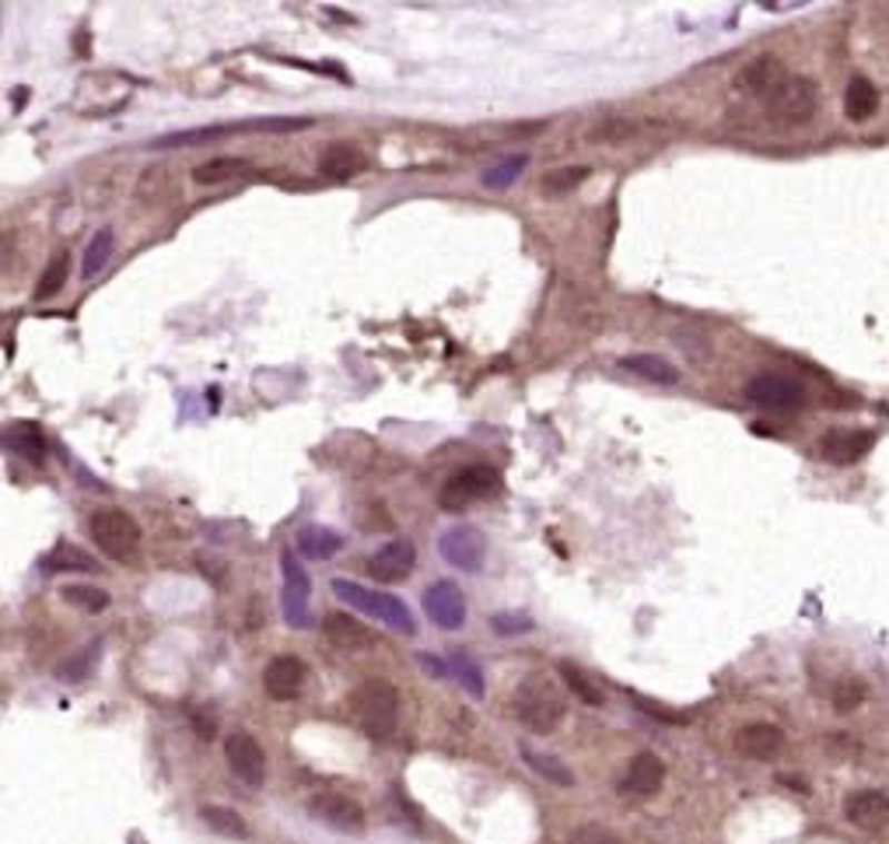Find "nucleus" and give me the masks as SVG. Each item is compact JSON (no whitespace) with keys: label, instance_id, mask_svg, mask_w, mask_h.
Listing matches in <instances>:
<instances>
[{"label":"nucleus","instance_id":"f257e3e1","mask_svg":"<svg viewBox=\"0 0 889 844\" xmlns=\"http://www.w3.org/2000/svg\"><path fill=\"white\" fill-rule=\"evenodd\" d=\"M350 715L368 739H389L399 726V694L389 680H365L350 694Z\"/></svg>","mask_w":889,"mask_h":844},{"label":"nucleus","instance_id":"f03ea898","mask_svg":"<svg viewBox=\"0 0 889 844\" xmlns=\"http://www.w3.org/2000/svg\"><path fill=\"white\" fill-rule=\"evenodd\" d=\"M333 596L354 607L357 614H368L375 620H382L386 627H393L396 635H417V624L411 617V607L399 599V596H389V592H375V589H365L350 582V578H333Z\"/></svg>","mask_w":889,"mask_h":844},{"label":"nucleus","instance_id":"7ed1b4c3","mask_svg":"<svg viewBox=\"0 0 889 844\" xmlns=\"http://www.w3.org/2000/svg\"><path fill=\"white\" fill-rule=\"evenodd\" d=\"M515 711H518V718L525 722L529 729L546 736V733H554L561 722H564L567 705H564L561 690L550 684L546 677H529L515 690Z\"/></svg>","mask_w":889,"mask_h":844},{"label":"nucleus","instance_id":"20e7f679","mask_svg":"<svg viewBox=\"0 0 889 844\" xmlns=\"http://www.w3.org/2000/svg\"><path fill=\"white\" fill-rule=\"evenodd\" d=\"M88 533L109 561L127 565L140 550V526L124 509H99L88 519Z\"/></svg>","mask_w":889,"mask_h":844},{"label":"nucleus","instance_id":"39448f33","mask_svg":"<svg viewBox=\"0 0 889 844\" xmlns=\"http://www.w3.org/2000/svg\"><path fill=\"white\" fill-rule=\"evenodd\" d=\"M763 106L781 127H806L820 109V85L802 75H788V81Z\"/></svg>","mask_w":889,"mask_h":844},{"label":"nucleus","instance_id":"423d86ee","mask_svg":"<svg viewBox=\"0 0 889 844\" xmlns=\"http://www.w3.org/2000/svg\"><path fill=\"white\" fill-rule=\"evenodd\" d=\"M501 488V473L494 467H484V463H476V467H466L460 473H452L442 491H438V504L445 512H466L473 501H484L491 494H497Z\"/></svg>","mask_w":889,"mask_h":844},{"label":"nucleus","instance_id":"0eeeda50","mask_svg":"<svg viewBox=\"0 0 889 844\" xmlns=\"http://www.w3.org/2000/svg\"><path fill=\"white\" fill-rule=\"evenodd\" d=\"M747 400L760 410H774V414H791V410L806 406V385L781 372H760L747 382Z\"/></svg>","mask_w":889,"mask_h":844},{"label":"nucleus","instance_id":"6e6552de","mask_svg":"<svg viewBox=\"0 0 889 844\" xmlns=\"http://www.w3.org/2000/svg\"><path fill=\"white\" fill-rule=\"evenodd\" d=\"M280 571H284V596H280L284 620L292 627H312V582L305 568L298 565L295 550L280 553Z\"/></svg>","mask_w":889,"mask_h":844},{"label":"nucleus","instance_id":"1a4fd4ad","mask_svg":"<svg viewBox=\"0 0 889 844\" xmlns=\"http://www.w3.org/2000/svg\"><path fill=\"white\" fill-rule=\"evenodd\" d=\"M438 550H442V558L452 565V568H460V571H480L487 561V540L484 533H480L476 526H452L442 533L438 540Z\"/></svg>","mask_w":889,"mask_h":844},{"label":"nucleus","instance_id":"9d476101","mask_svg":"<svg viewBox=\"0 0 889 844\" xmlns=\"http://www.w3.org/2000/svg\"><path fill=\"white\" fill-rule=\"evenodd\" d=\"M308 813L323 820V824L344 831V834H362L368 824L362 803L350 799V795H344V792H316L308 799Z\"/></svg>","mask_w":889,"mask_h":844},{"label":"nucleus","instance_id":"9b49d317","mask_svg":"<svg viewBox=\"0 0 889 844\" xmlns=\"http://www.w3.org/2000/svg\"><path fill=\"white\" fill-rule=\"evenodd\" d=\"M225 760H228V771L246 782L249 788H259L267 782V754H263V746L256 743V736L249 733H231L225 739Z\"/></svg>","mask_w":889,"mask_h":844},{"label":"nucleus","instance_id":"f8f14e48","mask_svg":"<svg viewBox=\"0 0 889 844\" xmlns=\"http://www.w3.org/2000/svg\"><path fill=\"white\" fill-rule=\"evenodd\" d=\"M414 568H417V547H414V540H403V537L382 543L368 558V571L382 586L406 582V578L414 575Z\"/></svg>","mask_w":889,"mask_h":844},{"label":"nucleus","instance_id":"ddd939ff","mask_svg":"<svg viewBox=\"0 0 889 844\" xmlns=\"http://www.w3.org/2000/svg\"><path fill=\"white\" fill-rule=\"evenodd\" d=\"M424 614H427L431 624L442 627V631H460V627L466 624V596H463V589L455 582H448V578H442V582H435V586H427Z\"/></svg>","mask_w":889,"mask_h":844},{"label":"nucleus","instance_id":"4468645a","mask_svg":"<svg viewBox=\"0 0 889 844\" xmlns=\"http://www.w3.org/2000/svg\"><path fill=\"white\" fill-rule=\"evenodd\" d=\"M876 435L865 428H833L820 439V455L830 467H855L872 452Z\"/></svg>","mask_w":889,"mask_h":844},{"label":"nucleus","instance_id":"2eb2a0df","mask_svg":"<svg viewBox=\"0 0 889 844\" xmlns=\"http://www.w3.org/2000/svg\"><path fill=\"white\" fill-rule=\"evenodd\" d=\"M308 680V666L298 656H274L263 669V690H267L270 701H295L305 690Z\"/></svg>","mask_w":889,"mask_h":844},{"label":"nucleus","instance_id":"dca6fc26","mask_svg":"<svg viewBox=\"0 0 889 844\" xmlns=\"http://www.w3.org/2000/svg\"><path fill=\"white\" fill-rule=\"evenodd\" d=\"M788 81V70L778 57H757L735 75V88L750 99H771V95Z\"/></svg>","mask_w":889,"mask_h":844},{"label":"nucleus","instance_id":"f3484780","mask_svg":"<svg viewBox=\"0 0 889 844\" xmlns=\"http://www.w3.org/2000/svg\"><path fill=\"white\" fill-rule=\"evenodd\" d=\"M662 782H665V764L659 760V754L641 750L631 757L628 771H623L620 792L631 795V799H652V795L662 788Z\"/></svg>","mask_w":889,"mask_h":844},{"label":"nucleus","instance_id":"a211bd4d","mask_svg":"<svg viewBox=\"0 0 889 844\" xmlns=\"http://www.w3.org/2000/svg\"><path fill=\"white\" fill-rule=\"evenodd\" d=\"M844 816L861 831H882L889 824V795L879 788H861L844 799Z\"/></svg>","mask_w":889,"mask_h":844},{"label":"nucleus","instance_id":"6ab92c4d","mask_svg":"<svg viewBox=\"0 0 889 844\" xmlns=\"http://www.w3.org/2000/svg\"><path fill=\"white\" fill-rule=\"evenodd\" d=\"M735 750L750 760H774L784 750V733L771 722H750L735 733Z\"/></svg>","mask_w":889,"mask_h":844},{"label":"nucleus","instance_id":"aec40b11","mask_svg":"<svg viewBox=\"0 0 889 844\" xmlns=\"http://www.w3.org/2000/svg\"><path fill=\"white\" fill-rule=\"evenodd\" d=\"M323 631L329 638V645L344 648V652H365V648L375 645V631L368 624H362L354 614H326L323 620Z\"/></svg>","mask_w":889,"mask_h":844},{"label":"nucleus","instance_id":"412c9836","mask_svg":"<svg viewBox=\"0 0 889 844\" xmlns=\"http://www.w3.org/2000/svg\"><path fill=\"white\" fill-rule=\"evenodd\" d=\"M365 168H368V155L357 148V144H347V140L329 144L319 158V173L329 179H350L357 173H365Z\"/></svg>","mask_w":889,"mask_h":844},{"label":"nucleus","instance_id":"4be33fe9","mask_svg":"<svg viewBox=\"0 0 889 844\" xmlns=\"http://www.w3.org/2000/svg\"><path fill=\"white\" fill-rule=\"evenodd\" d=\"M295 550L308 561H329L333 553L344 550V537L336 533V529H326V526H305L295 537Z\"/></svg>","mask_w":889,"mask_h":844},{"label":"nucleus","instance_id":"5701e85b","mask_svg":"<svg viewBox=\"0 0 889 844\" xmlns=\"http://www.w3.org/2000/svg\"><path fill=\"white\" fill-rule=\"evenodd\" d=\"M620 369H628V372H634L648 382H659V385L680 382V369L662 354H628V357H620Z\"/></svg>","mask_w":889,"mask_h":844},{"label":"nucleus","instance_id":"b1692460","mask_svg":"<svg viewBox=\"0 0 889 844\" xmlns=\"http://www.w3.org/2000/svg\"><path fill=\"white\" fill-rule=\"evenodd\" d=\"M518 754H522V760H525L529 767H533L543 782L561 785V788H571V785H574V771H571L564 760L550 757V754L536 750V746H529V743H518Z\"/></svg>","mask_w":889,"mask_h":844},{"label":"nucleus","instance_id":"393cba45","mask_svg":"<svg viewBox=\"0 0 889 844\" xmlns=\"http://www.w3.org/2000/svg\"><path fill=\"white\" fill-rule=\"evenodd\" d=\"M4 445L18 455H26L29 463H42L46 460V439L39 424L32 421H14L8 431H4Z\"/></svg>","mask_w":889,"mask_h":844},{"label":"nucleus","instance_id":"a878e982","mask_svg":"<svg viewBox=\"0 0 889 844\" xmlns=\"http://www.w3.org/2000/svg\"><path fill=\"white\" fill-rule=\"evenodd\" d=\"M42 571H50V575H60V571H85V575H95V571H99V561H95L88 550L75 547V543H57L50 553H46Z\"/></svg>","mask_w":889,"mask_h":844},{"label":"nucleus","instance_id":"bb28decb","mask_svg":"<svg viewBox=\"0 0 889 844\" xmlns=\"http://www.w3.org/2000/svg\"><path fill=\"white\" fill-rule=\"evenodd\" d=\"M879 109V88L869 81V78H851L848 91H844V112L855 124H865V119H872Z\"/></svg>","mask_w":889,"mask_h":844},{"label":"nucleus","instance_id":"cd10ccee","mask_svg":"<svg viewBox=\"0 0 889 844\" xmlns=\"http://www.w3.org/2000/svg\"><path fill=\"white\" fill-rule=\"evenodd\" d=\"M243 173H249L246 158H210V161L194 168V183L197 186H221L228 179H238Z\"/></svg>","mask_w":889,"mask_h":844},{"label":"nucleus","instance_id":"c85d7f7f","mask_svg":"<svg viewBox=\"0 0 889 844\" xmlns=\"http://www.w3.org/2000/svg\"><path fill=\"white\" fill-rule=\"evenodd\" d=\"M557 669H561V680L567 684V690H571L574 697H579L582 705H592V708H599V705L606 701L603 690H599V684L589 677V673H585L582 666H574V663H567V659H564Z\"/></svg>","mask_w":889,"mask_h":844},{"label":"nucleus","instance_id":"c756f323","mask_svg":"<svg viewBox=\"0 0 889 844\" xmlns=\"http://www.w3.org/2000/svg\"><path fill=\"white\" fill-rule=\"evenodd\" d=\"M200 820L210 831H218L221 837H231V841L249 837V824L228 806H200Z\"/></svg>","mask_w":889,"mask_h":844},{"label":"nucleus","instance_id":"7c9ffc66","mask_svg":"<svg viewBox=\"0 0 889 844\" xmlns=\"http://www.w3.org/2000/svg\"><path fill=\"white\" fill-rule=\"evenodd\" d=\"M112 249H116V235H112L109 228L95 232V235H91V243H88V249H85V256H81V277L91 281L95 274H99V271L106 267V263L112 259Z\"/></svg>","mask_w":889,"mask_h":844},{"label":"nucleus","instance_id":"2f4dec72","mask_svg":"<svg viewBox=\"0 0 889 844\" xmlns=\"http://www.w3.org/2000/svg\"><path fill=\"white\" fill-rule=\"evenodd\" d=\"M67 274H70V253L60 249L50 263H46V271H42V277H39V284H36V298H39V302L53 298V295L60 292V287L67 284Z\"/></svg>","mask_w":889,"mask_h":844},{"label":"nucleus","instance_id":"473e14b6","mask_svg":"<svg viewBox=\"0 0 889 844\" xmlns=\"http://www.w3.org/2000/svg\"><path fill=\"white\" fill-rule=\"evenodd\" d=\"M448 663H452V677L466 687L470 697H484L487 694V687H484V669H480L466 652H455Z\"/></svg>","mask_w":889,"mask_h":844},{"label":"nucleus","instance_id":"72a5a7b5","mask_svg":"<svg viewBox=\"0 0 889 844\" xmlns=\"http://www.w3.org/2000/svg\"><path fill=\"white\" fill-rule=\"evenodd\" d=\"M60 596H63V602H70V607H78L85 614H102L109 607V592L95 589V586H67Z\"/></svg>","mask_w":889,"mask_h":844},{"label":"nucleus","instance_id":"f704fd0d","mask_svg":"<svg viewBox=\"0 0 889 844\" xmlns=\"http://www.w3.org/2000/svg\"><path fill=\"white\" fill-rule=\"evenodd\" d=\"M99 652H102V641L95 638L81 656H75V659H67L60 669H57V677L60 680H67V684H78V680H85L88 673L95 669V659H99Z\"/></svg>","mask_w":889,"mask_h":844},{"label":"nucleus","instance_id":"c9c22d12","mask_svg":"<svg viewBox=\"0 0 889 844\" xmlns=\"http://www.w3.org/2000/svg\"><path fill=\"white\" fill-rule=\"evenodd\" d=\"M525 165H529V158L525 155H515V158H504L501 165H494V168H487L484 173V183L487 189H508L522 173H525Z\"/></svg>","mask_w":889,"mask_h":844},{"label":"nucleus","instance_id":"e433bc0d","mask_svg":"<svg viewBox=\"0 0 889 844\" xmlns=\"http://www.w3.org/2000/svg\"><path fill=\"white\" fill-rule=\"evenodd\" d=\"M585 179H589L585 165H567V168H557V173H550L543 179V189L546 193H571V189H579Z\"/></svg>","mask_w":889,"mask_h":844},{"label":"nucleus","instance_id":"4c0bfd02","mask_svg":"<svg viewBox=\"0 0 889 844\" xmlns=\"http://www.w3.org/2000/svg\"><path fill=\"white\" fill-rule=\"evenodd\" d=\"M536 620L522 614V610H504V614H494L491 617V631L494 635H504V638H512V635H525V631H533Z\"/></svg>","mask_w":889,"mask_h":844},{"label":"nucleus","instance_id":"58836bf2","mask_svg":"<svg viewBox=\"0 0 889 844\" xmlns=\"http://www.w3.org/2000/svg\"><path fill=\"white\" fill-rule=\"evenodd\" d=\"M865 684L858 680V677H848V680H840L837 687H833V708L840 711V715H848V711H855V708H861V701H865Z\"/></svg>","mask_w":889,"mask_h":844},{"label":"nucleus","instance_id":"ea45409f","mask_svg":"<svg viewBox=\"0 0 889 844\" xmlns=\"http://www.w3.org/2000/svg\"><path fill=\"white\" fill-rule=\"evenodd\" d=\"M634 130H638V127L631 124V119H603V124H599V127H592L589 137H592V140H606V144H610V140H620V137H628V134H634Z\"/></svg>","mask_w":889,"mask_h":844},{"label":"nucleus","instance_id":"a19ab883","mask_svg":"<svg viewBox=\"0 0 889 844\" xmlns=\"http://www.w3.org/2000/svg\"><path fill=\"white\" fill-rule=\"evenodd\" d=\"M571 844H620L613 831L599 827V824H589V827H579L571 834Z\"/></svg>","mask_w":889,"mask_h":844},{"label":"nucleus","instance_id":"79ce46f5","mask_svg":"<svg viewBox=\"0 0 889 844\" xmlns=\"http://www.w3.org/2000/svg\"><path fill=\"white\" fill-rule=\"evenodd\" d=\"M417 663H421L435 680H448V677H452V663H448V659H435V656H427V652H417Z\"/></svg>","mask_w":889,"mask_h":844},{"label":"nucleus","instance_id":"37998d69","mask_svg":"<svg viewBox=\"0 0 889 844\" xmlns=\"http://www.w3.org/2000/svg\"><path fill=\"white\" fill-rule=\"evenodd\" d=\"M194 722H197V733H200L204 739H210V736H214V722H210L207 715H197Z\"/></svg>","mask_w":889,"mask_h":844}]
</instances>
